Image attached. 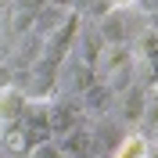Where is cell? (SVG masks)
<instances>
[{
  "mask_svg": "<svg viewBox=\"0 0 158 158\" xmlns=\"http://www.w3.org/2000/svg\"><path fill=\"white\" fill-rule=\"evenodd\" d=\"M140 155H144V144H140V140H129L126 151H122L118 158H140Z\"/></svg>",
  "mask_w": 158,
  "mask_h": 158,
  "instance_id": "obj_1",
  "label": "cell"
}]
</instances>
